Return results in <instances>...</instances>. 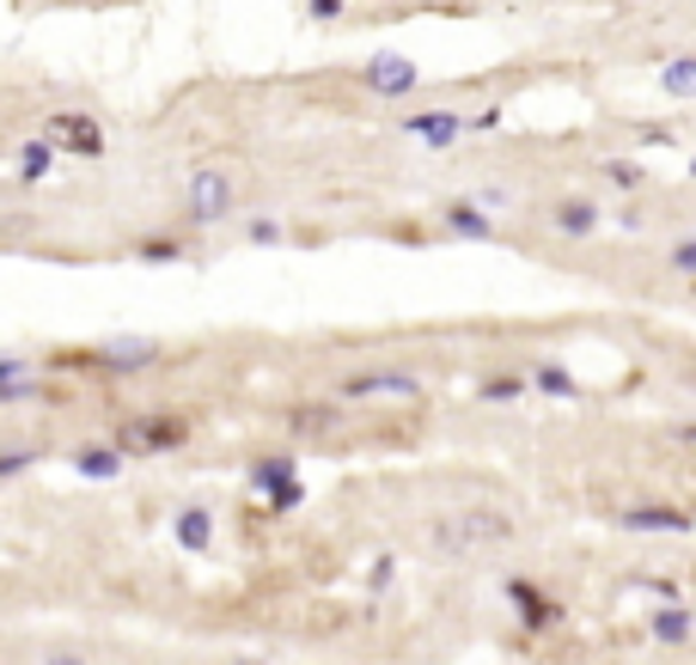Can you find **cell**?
<instances>
[{
  "label": "cell",
  "mask_w": 696,
  "mask_h": 665,
  "mask_svg": "<svg viewBox=\"0 0 696 665\" xmlns=\"http://www.w3.org/2000/svg\"><path fill=\"white\" fill-rule=\"evenodd\" d=\"M507 537H513V513H501V507H459L447 519H433V549H447V556L495 549Z\"/></svg>",
  "instance_id": "cell-1"
},
{
  "label": "cell",
  "mask_w": 696,
  "mask_h": 665,
  "mask_svg": "<svg viewBox=\"0 0 696 665\" xmlns=\"http://www.w3.org/2000/svg\"><path fill=\"white\" fill-rule=\"evenodd\" d=\"M190 440V421L171 416V409H147V416H129L117 421V452L122 458H159V452H178V446Z\"/></svg>",
  "instance_id": "cell-2"
},
{
  "label": "cell",
  "mask_w": 696,
  "mask_h": 665,
  "mask_svg": "<svg viewBox=\"0 0 696 665\" xmlns=\"http://www.w3.org/2000/svg\"><path fill=\"white\" fill-rule=\"evenodd\" d=\"M159 354L165 348L153 336H117V342H98L93 348V373H147Z\"/></svg>",
  "instance_id": "cell-3"
},
{
  "label": "cell",
  "mask_w": 696,
  "mask_h": 665,
  "mask_svg": "<svg viewBox=\"0 0 696 665\" xmlns=\"http://www.w3.org/2000/svg\"><path fill=\"white\" fill-rule=\"evenodd\" d=\"M611 519H618L623 532H696V513L666 507V501H630V507H618Z\"/></svg>",
  "instance_id": "cell-4"
},
{
  "label": "cell",
  "mask_w": 696,
  "mask_h": 665,
  "mask_svg": "<svg viewBox=\"0 0 696 665\" xmlns=\"http://www.w3.org/2000/svg\"><path fill=\"white\" fill-rule=\"evenodd\" d=\"M250 483L269 495V507L276 513H293L306 501V489H300V476H293V458L288 452H276V458H264V464L250 470Z\"/></svg>",
  "instance_id": "cell-5"
},
{
  "label": "cell",
  "mask_w": 696,
  "mask_h": 665,
  "mask_svg": "<svg viewBox=\"0 0 696 665\" xmlns=\"http://www.w3.org/2000/svg\"><path fill=\"white\" fill-rule=\"evenodd\" d=\"M226 214H233V183L214 165H202L196 178H190V221L214 226V221H226Z\"/></svg>",
  "instance_id": "cell-6"
},
{
  "label": "cell",
  "mask_w": 696,
  "mask_h": 665,
  "mask_svg": "<svg viewBox=\"0 0 696 665\" xmlns=\"http://www.w3.org/2000/svg\"><path fill=\"white\" fill-rule=\"evenodd\" d=\"M507 599H513V611H520V623H526V629L563 623V599H550L538 580H507Z\"/></svg>",
  "instance_id": "cell-7"
},
{
  "label": "cell",
  "mask_w": 696,
  "mask_h": 665,
  "mask_svg": "<svg viewBox=\"0 0 696 665\" xmlns=\"http://www.w3.org/2000/svg\"><path fill=\"white\" fill-rule=\"evenodd\" d=\"M50 135L67 147V153H79V159H105V129H98L93 117H79V110L50 117Z\"/></svg>",
  "instance_id": "cell-8"
},
{
  "label": "cell",
  "mask_w": 696,
  "mask_h": 665,
  "mask_svg": "<svg viewBox=\"0 0 696 665\" xmlns=\"http://www.w3.org/2000/svg\"><path fill=\"white\" fill-rule=\"evenodd\" d=\"M342 397H421L416 373H355L342 385Z\"/></svg>",
  "instance_id": "cell-9"
},
{
  "label": "cell",
  "mask_w": 696,
  "mask_h": 665,
  "mask_svg": "<svg viewBox=\"0 0 696 665\" xmlns=\"http://www.w3.org/2000/svg\"><path fill=\"white\" fill-rule=\"evenodd\" d=\"M367 86L379 92V98H404V92H416V62L379 55V62H367Z\"/></svg>",
  "instance_id": "cell-10"
},
{
  "label": "cell",
  "mask_w": 696,
  "mask_h": 665,
  "mask_svg": "<svg viewBox=\"0 0 696 665\" xmlns=\"http://www.w3.org/2000/svg\"><path fill=\"white\" fill-rule=\"evenodd\" d=\"M74 470L79 476H93V483H110V476H122V452L117 446H74Z\"/></svg>",
  "instance_id": "cell-11"
},
{
  "label": "cell",
  "mask_w": 696,
  "mask_h": 665,
  "mask_svg": "<svg viewBox=\"0 0 696 665\" xmlns=\"http://www.w3.org/2000/svg\"><path fill=\"white\" fill-rule=\"evenodd\" d=\"M404 129L421 135V141H433V147H447V141H459L464 135V117L459 110H440V117H404Z\"/></svg>",
  "instance_id": "cell-12"
},
{
  "label": "cell",
  "mask_w": 696,
  "mask_h": 665,
  "mask_svg": "<svg viewBox=\"0 0 696 665\" xmlns=\"http://www.w3.org/2000/svg\"><path fill=\"white\" fill-rule=\"evenodd\" d=\"M171 532H178V544H184V549H196V556L214 544V519H208V507H202V501L178 513V525H171Z\"/></svg>",
  "instance_id": "cell-13"
},
{
  "label": "cell",
  "mask_w": 696,
  "mask_h": 665,
  "mask_svg": "<svg viewBox=\"0 0 696 665\" xmlns=\"http://www.w3.org/2000/svg\"><path fill=\"white\" fill-rule=\"evenodd\" d=\"M556 226H563L568 238H587L592 226H599V208L592 202H580V196H568V202H556V214H550Z\"/></svg>",
  "instance_id": "cell-14"
},
{
  "label": "cell",
  "mask_w": 696,
  "mask_h": 665,
  "mask_svg": "<svg viewBox=\"0 0 696 665\" xmlns=\"http://www.w3.org/2000/svg\"><path fill=\"white\" fill-rule=\"evenodd\" d=\"M447 226H452V233H464V238H495V221L477 214L471 202H447Z\"/></svg>",
  "instance_id": "cell-15"
},
{
  "label": "cell",
  "mask_w": 696,
  "mask_h": 665,
  "mask_svg": "<svg viewBox=\"0 0 696 665\" xmlns=\"http://www.w3.org/2000/svg\"><path fill=\"white\" fill-rule=\"evenodd\" d=\"M288 421H293V428H300V433H330V428H336V421H342V409H336V404H324V409L300 404V409H288Z\"/></svg>",
  "instance_id": "cell-16"
},
{
  "label": "cell",
  "mask_w": 696,
  "mask_h": 665,
  "mask_svg": "<svg viewBox=\"0 0 696 665\" xmlns=\"http://www.w3.org/2000/svg\"><path fill=\"white\" fill-rule=\"evenodd\" d=\"M690 616H684V611H672V604H666V611H654V635L660 641H666V647H684V641H690Z\"/></svg>",
  "instance_id": "cell-17"
},
{
  "label": "cell",
  "mask_w": 696,
  "mask_h": 665,
  "mask_svg": "<svg viewBox=\"0 0 696 665\" xmlns=\"http://www.w3.org/2000/svg\"><path fill=\"white\" fill-rule=\"evenodd\" d=\"M483 404H520V397H526V378L520 373H501V378H483Z\"/></svg>",
  "instance_id": "cell-18"
},
{
  "label": "cell",
  "mask_w": 696,
  "mask_h": 665,
  "mask_svg": "<svg viewBox=\"0 0 696 665\" xmlns=\"http://www.w3.org/2000/svg\"><path fill=\"white\" fill-rule=\"evenodd\" d=\"M50 165H55V147L50 141H31L25 153H19V178H25V183L50 178Z\"/></svg>",
  "instance_id": "cell-19"
},
{
  "label": "cell",
  "mask_w": 696,
  "mask_h": 665,
  "mask_svg": "<svg viewBox=\"0 0 696 665\" xmlns=\"http://www.w3.org/2000/svg\"><path fill=\"white\" fill-rule=\"evenodd\" d=\"M532 378H538V392H550V397H580V385L556 361H538V373H532Z\"/></svg>",
  "instance_id": "cell-20"
},
{
  "label": "cell",
  "mask_w": 696,
  "mask_h": 665,
  "mask_svg": "<svg viewBox=\"0 0 696 665\" xmlns=\"http://www.w3.org/2000/svg\"><path fill=\"white\" fill-rule=\"evenodd\" d=\"M38 458H43V446H7V452H0V483H7V476H25Z\"/></svg>",
  "instance_id": "cell-21"
},
{
  "label": "cell",
  "mask_w": 696,
  "mask_h": 665,
  "mask_svg": "<svg viewBox=\"0 0 696 665\" xmlns=\"http://www.w3.org/2000/svg\"><path fill=\"white\" fill-rule=\"evenodd\" d=\"M666 92H678V98H690L696 92V55H684V62L666 67Z\"/></svg>",
  "instance_id": "cell-22"
},
{
  "label": "cell",
  "mask_w": 696,
  "mask_h": 665,
  "mask_svg": "<svg viewBox=\"0 0 696 665\" xmlns=\"http://www.w3.org/2000/svg\"><path fill=\"white\" fill-rule=\"evenodd\" d=\"M135 257H141V262H171V257H184V245H178V238H141Z\"/></svg>",
  "instance_id": "cell-23"
},
{
  "label": "cell",
  "mask_w": 696,
  "mask_h": 665,
  "mask_svg": "<svg viewBox=\"0 0 696 665\" xmlns=\"http://www.w3.org/2000/svg\"><path fill=\"white\" fill-rule=\"evenodd\" d=\"M25 373H31L25 354H0V385H13V378H25Z\"/></svg>",
  "instance_id": "cell-24"
},
{
  "label": "cell",
  "mask_w": 696,
  "mask_h": 665,
  "mask_svg": "<svg viewBox=\"0 0 696 665\" xmlns=\"http://www.w3.org/2000/svg\"><path fill=\"white\" fill-rule=\"evenodd\" d=\"M672 269H678V275H696V238H684V245L672 250Z\"/></svg>",
  "instance_id": "cell-25"
},
{
  "label": "cell",
  "mask_w": 696,
  "mask_h": 665,
  "mask_svg": "<svg viewBox=\"0 0 696 665\" xmlns=\"http://www.w3.org/2000/svg\"><path fill=\"white\" fill-rule=\"evenodd\" d=\"M604 178L623 183V190H635V183H642V165H604Z\"/></svg>",
  "instance_id": "cell-26"
},
{
  "label": "cell",
  "mask_w": 696,
  "mask_h": 665,
  "mask_svg": "<svg viewBox=\"0 0 696 665\" xmlns=\"http://www.w3.org/2000/svg\"><path fill=\"white\" fill-rule=\"evenodd\" d=\"M43 665H86V653H79V647H50V653H43Z\"/></svg>",
  "instance_id": "cell-27"
},
{
  "label": "cell",
  "mask_w": 696,
  "mask_h": 665,
  "mask_svg": "<svg viewBox=\"0 0 696 665\" xmlns=\"http://www.w3.org/2000/svg\"><path fill=\"white\" fill-rule=\"evenodd\" d=\"M250 238H257V245H276L281 226H276V221H250Z\"/></svg>",
  "instance_id": "cell-28"
},
{
  "label": "cell",
  "mask_w": 696,
  "mask_h": 665,
  "mask_svg": "<svg viewBox=\"0 0 696 665\" xmlns=\"http://www.w3.org/2000/svg\"><path fill=\"white\" fill-rule=\"evenodd\" d=\"M312 13H318V19H336V13H342V0H312Z\"/></svg>",
  "instance_id": "cell-29"
}]
</instances>
